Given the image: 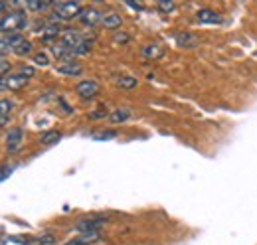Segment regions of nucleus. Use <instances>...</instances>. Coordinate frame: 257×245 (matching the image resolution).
<instances>
[{"mask_svg": "<svg viewBox=\"0 0 257 245\" xmlns=\"http://www.w3.org/2000/svg\"><path fill=\"white\" fill-rule=\"evenodd\" d=\"M77 20L83 24V26H95L101 22V12H97L95 8H83L81 12H79V16H77Z\"/></svg>", "mask_w": 257, "mask_h": 245, "instance_id": "obj_11", "label": "nucleus"}, {"mask_svg": "<svg viewBox=\"0 0 257 245\" xmlns=\"http://www.w3.org/2000/svg\"><path fill=\"white\" fill-rule=\"evenodd\" d=\"M81 10L83 8L77 2H56L54 4V12L50 14V22H56V24L69 22L71 18H77Z\"/></svg>", "mask_w": 257, "mask_h": 245, "instance_id": "obj_2", "label": "nucleus"}, {"mask_svg": "<svg viewBox=\"0 0 257 245\" xmlns=\"http://www.w3.org/2000/svg\"><path fill=\"white\" fill-rule=\"evenodd\" d=\"M54 4H56V2H40V0H30V2H26L24 6H26V10L44 12V10H48V8H54Z\"/></svg>", "mask_w": 257, "mask_h": 245, "instance_id": "obj_16", "label": "nucleus"}, {"mask_svg": "<svg viewBox=\"0 0 257 245\" xmlns=\"http://www.w3.org/2000/svg\"><path fill=\"white\" fill-rule=\"evenodd\" d=\"M34 75V67L32 65H22L16 73H12V75H6L4 79H2V89H10V91H18V89H22L28 81H30V77Z\"/></svg>", "mask_w": 257, "mask_h": 245, "instance_id": "obj_4", "label": "nucleus"}, {"mask_svg": "<svg viewBox=\"0 0 257 245\" xmlns=\"http://www.w3.org/2000/svg\"><path fill=\"white\" fill-rule=\"evenodd\" d=\"M32 61L36 65H42V67H46V65H50V58H48V54H34L32 56Z\"/></svg>", "mask_w": 257, "mask_h": 245, "instance_id": "obj_22", "label": "nucleus"}, {"mask_svg": "<svg viewBox=\"0 0 257 245\" xmlns=\"http://www.w3.org/2000/svg\"><path fill=\"white\" fill-rule=\"evenodd\" d=\"M60 139H62V133H60V131H48V133H44V135H42L40 143L50 147V145H56Z\"/></svg>", "mask_w": 257, "mask_h": 245, "instance_id": "obj_17", "label": "nucleus"}, {"mask_svg": "<svg viewBox=\"0 0 257 245\" xmlns=\"http://www.w3.org/2000/svg\"><path fill=\"white\" fill-rule=\"evenodd\" d=\"M56 71H58V73H62V75H69V77H73V75H81L83 65H81L77 60H67V61H62V63L56 67Z\"/></svg>", "mask_w": 257, "mask_h": 245, "instance_id": "obj_9", "label": "nucleus"}, {"mask_svg": "<svg viewBox=\"0 0 257 245\" xmlns=\"http://www.w3.org/2000/svg\"><path fill=\"white\" fill-rule=\"evenodd\" d=\"M0 63H2V65H0V69H2V75L6 77V75H8V67H10V65H8V60H6V56H2V61H0Z\"/></svg>", "mask_w": 257, "mask_h": 245, "instance_id": "obj_26", "label": "nucleus"}, {"mask_svg": "<svg viewBox=\"0 0 257 245\" xmlns=\"http://www.w3.org/2000/svg\"><path fill=\"white\" fill-rule=\"evenodd\" d=\"M75 91H77V95H79L81 99H93V97H97L99 91H101V85L97 83L95 79H83V81L77 83Z\"/></svg>", "mask_w": 257, "mask_h": 245, "instance_id": "obj_6", "label": "nucleus"}, {"mask_svg": "<svg viewBox=\"0 0 257 245\" xmlns=\"http://www.w3.org/2000/svg\"><path fill=\"white\" fill-rule=\"evenodd\" d=\"M196 18H198V22H204V24H220L222 22V16L212 8H200Z\"/></svg>", "mask_w": 257, "mask_h": 245, "instance_id": "obj_12", "label": "nucleus"}, {"mask_svg": "<svg viewBox=\"0 0 257 245\" xmlns=\"http://www.w3.org/2000/svg\"><path fill=\"white\" fill-rule=\"evenodd\" d=\"M26 24H28L26 12H22V10H10V12L2 14L0 28H2V34H18L20 30L26 28Z\"/></svg>", "mask_w": 257, "mask_h": 245, "instance_id": "obj_3", "label": "nucleus"}, {"mask_svg": "<svg viewBox=\"0 0 257 245\" xmlns=\"http://www.w3.org/2000/svg\"><path fill=\"white\" fill-rule=\"evenodd\" d=\"M36 34L44 40H54V38H62V26L56 24V22H48V24H42V28H38Z\"/></svg>", "mask_w": 257, "mask_h": 245, "instance_id": "obj_10", "label": "nucleus"}, {"mask_svg": "<svg viewBox=\"0 0 257 245\" xmlns=\"http://www.w3.org/2000/svg\"><path fill=\"white\" fill-rule=\"evenodd\" d=\"M8 172H12V170H8V166L4 168V172H2V180H6L8 178Z\"/></svg>", "mask_w": 257, "mask_h": 245, "instance_id": "obj_28", "label": "nucleus"}, {"mask_svg": "<svg viewBox=\"0 0 257 245\" xmlns=\"http://www.w3.org/2000/svg\"><path fill=\"white\" fill-rule=\"evenodd\" d=\"M64 245H65V243H64Z\"/></svg>", "mask_w": 257, "mask_h": 245, "instance_id": "obj_29", "label": "nucleus"}, {"mask_svg": "<svg viewBox=\"0 0 257 245\" xmlns=\"http://www.w3.org/2000/svg\"><path fill=\"white\" fill-rule=\"evenodd\" d=\"M26 38H22V34H2V56H6L8 52H14Z\"/></svg>", "mask_w": 257, "mask_h": 245, "instance_id": "obj_8", "label": "nucleus"}, {"mask_svg": "<svg viewBox=\"0 0 257 245\" xmlns=\"http://www.w3.org/2000/svg\"><path fill=\"white\" fill-rule=\"evenodd\" d=\"M109 117H111V121L113 122H123L131 117V111H128V109H117V111H113Z\"/></svg>", "mask_w": 257, "mask_h": 245, "instance_id": "obj_19", "label": "nucleus"}, {"mask_svg": "<svg viewBox=\"0 0 257 245\" xmlns=\"http://www.w3.org/2000/svg\"><path fill=\"white\" fill-rule=\"evenodd\" d=\"M10 111H12V101H8V99H2V127H6L8 125V115H10Z\"/></svg>", "mask_w": 257, "mask_h": 245, "instance_id": "obj_20", "label": "nucleus"}, {"mask_svg": "<svg viewBox=\"0 0 257 245\" xmlns=\"http://www.w3.org/2000/svg\"><path fill=\"white\" fill-rule=\"evenodd\" d=\"M14 54H16V56H28V54H32V42L24 40V42L14 50Z\"/></svg>", "mask_w": 257, "mask_h": 245, "instance_id": "obj_21", "label": "nucleus"}, {"mask_svg": "<svg viewBox=\"0 0 257 245\" xmlns=\"http://www.w3.org/2000/svg\"><path fill=\"white\" fill-rule=\"evenodd\" d=\"M115 42H117V44H127L128 36L127 34H123V32H121V34H115Z\"/></svg>", "mask_w": 257, "mask_h": 245, "instance_id": "obj_25", "label": "nucleus"}, {"mask_svg": "<svg viewBox=\"0 0 257 245\" xmlns=\"http://www.w3.org/2000/svg\"><path fill=\"white\" fill-rule=\"evenodd\" d=\"M117 85L123 87V89H135V87L139 85V81H137L135 77H131V75H123V77L117 79Z\"/></svg>", "mask_w": 257, "mask_h": 245, "instance_id": "obj_18", "label": "nucleus"}, {"mask_svg": "<svg viewBox=\"0 0 257 245\" xmlns=\"http://www.w3.org/2000/svg\"><path fill=\"white\" fill-rule=\"evenodd\" d=\"M22 141H24V131H22L20 127H14V129H10L8 135H6V149H8L10 153H16V151L22 147Z\"/></svg>", "mask_w": 257, "mask_h": 245, "instance_id": "obj_7", "label": "nucleus"}, {"mask_svg": "<svg viewBox=\"0 0 257 245\" xmlns=\"http://www.w3.org/2000/svg\"><path fill=\"white\" fill-rule=\"evenodd\" d=\"M117 133L115 131H107V133H97L93 135V141H109V139H115Z\"/></svg>", "mask_w": 257, "mask_h": 245, "instance_id": "obj_23", "label": "nucleus"}, {"mask_svg": "<svg viewBox=\"0 0 257 245\" xmlns=\"http://www.w3.org/2000/svg\"><path fill=\"white\" fill-rule=\"evenodd\" d=\"M99 24L103 28H107V30H117V28H121L123 18L119 14H115V12H109V14H101V22Z\"/></svg>", "mask_w": 257, "mask_h": 245, "instance_id": "obj_14", "label": "nucleus"}, {"mask_svg": "<svg viewBox=\"0 0 257 245\" xmlns=\"http://www.w3.org/2000/svg\"><path fill=\"white\" fill-rule=\"evenodd\" d=\"M105 117H107V111H101V109H99L97 113H91V115H89V119H105Z\"/></svg>", "mask_w": 257, "mask_h": 245, "instance_id": "obj_27", "label": "nucleus"}, {"mask_svg": "<svg viewBox=\"0 0 257 245\" xmlns=\"http://www.w3.org/2000/svg\"><path fill=\"white\" fill-rule=\"evenodd\" d=\"M60 40L71 50L73 58H77V56H85V54L91 52V42H89L79 30H71V28H67V30H64V34H62Z\"/></svg>", "mask_w": 257, "mask_h": 245, "instance_id": "obj_1", "label": "nucleus"}, {"mask_svg": "<svg viewBox=\"0 0 257 245\" xmlns=\"http://www.w3.org/2000/svg\"><path fill=\"white\" fill-rule=\"evenodd\" d=\"M176 44H178L180 48H196V44H198V38H196L194 34H188V32H184V34H178V36H176Z\"/></svg>", "mask_w": 257, "mask_h": 245, "instance_id": "obj_15", "label": "nucleus"}, {"mask_svg": "<svg viewBox=\"0 0 257 245\" xmlns=\"http://www.w3.org/2000/svg\"><path fill=\"white\" fill-rule=\"evenodd\" d=\"M159 8L162 12H172L176 6H174V2H159Z\"/></svg>", "mask_w": 257, "mask_h": 245, "instance_id": "obj_24", "label": "nucleus"}, {"mask_svg": "<svg viewBox=\"0 0 257 245\" xmlns=\"http://www.w3.org/2000/svg\"><path fill=\"white\" fill-rule=\"evenodd\" d=\"M107 225V217L103 215H89V217H81L75 223V231L79 233H99L101 227Z\"/></svg>", "mask_w": 257, "mask_h": 245, "instance_id": "obj_5", "label": "nucleus"}, {"mask_svg": "<svg viewBox=\"0 0 257 245\" xmlns=\"http://www.w3.org/2000/svg\"><path fill=\"white\" fill-rule=\"evenodd\" d=\"M141 54H143L145 60H159V58L164 56V48H162L161 44L153 42V44L143 46V48H141Z\"/></svg>", "mask_w": 257, "mask_h": 245, "instance_id": "obj_13", "label": "nucleus"}]
</instances>
